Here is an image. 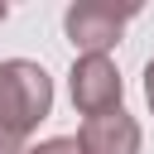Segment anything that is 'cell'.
<instances>
[{
    "label": "cell",
    "mask_w": 154,
    "mask_h": 154,
    "mask_svg": "<svg viewBox=\"0 0 154 154\" xmlns=\"http://www.w3.org/2000/svg\"><path fill=\"white\" fill-rule=\"evenodd\" d=\"M53 116V77L34 58H0V130L24 140Z\"/></svg>",
    "instance_id": "obj_1"
},
{
    "label": "cell",
    "mask_w": 154,
    "mask_h": 154,
    "mask_svg": "<svg viewBox=\"0 0 154 154\" xmlns=\"http://www.w3.org/2000/svg\"><path fill=\"white\" fill-rule=\"evenodd\" d=\"M140 14V5H111V0H72L63 10V34L77 48V58H111L125 24Z\"/></svg>",
    "instance_id": "obj_2"
},
{
    "label": "cell",
    "mask_w": 154,
    "mask_h": 154,
    "mask_svg": "<svg viewBox=\"0 0 154 154\" xmlns=\"http://www.w3.org/2000/svg\"><path fill=\"white\" fill-rule=\"evenodd\" d=\"M67 96H72V111L82 120H91V116H106V111L125 106V77L111 58H72Z\"/></svg>",
    "instance_id": "obj_3"
},
{
    "label": "cell",
    "mask_w": 154,
    "mask_h": 154,
    "mask_svg": "<svg viewBox=\"0 0 154 154\" xmlns=\"http://www.w3.org/2000/svg\"><path fill=\"white\" fill-rule=\"evenodd\" d=\"M77 144H82V154H140L144 149V130L120 106V111H106V116L82 120L77 125Z\"/></svg>",
    "instance_id": "obj_4"
},
{
    "label": "cell",
    "mask_w": 154,
    "mask_h": 154,
    "mask_svg": "<svg viewBox=\"0 0 154 154\" xmlns=\"http://www.w3.org/2000/svg\"><path fill=\"white\" fill-rule=\"evenodd\" d=\"M29 154H82V144H77V135H53V140L29 144Z\"/></svg>",
    "instance_id": "obj_5"
},
{
    "label": "cell",
    "mask_w": 154,
    "mask_h": 154,
    "mask_svg": "<svg viewBox=\"0 0 154 154\" xmlns=\"http://www.w3.org/2000/svg\"><path fill=\"white\" fill-rule=\"evenodd\" d=\"M144 106H149V116H154V58L144 63Z\"/></svg>",
    "instance_id": "obj_6"
},
{
    "label": "cell",
    "mask_w": 154,
    "mask_h": 154,
    "mask_svg": "<svg viewBox=\"0 0 154 154\" xmlns=\"http://www.w3.org/2000/svg\"><path fill=\"white\" fill-rule=\"evenodd\" d=\"M0 154H29V144H24V140H14V135H5V130H0Z\"/></svg>",
    "instance_id": "obj_7"
},
{
    "label": "cell",
    "mask_w": 154,
    "mask_h": 154,
    "mask_svg": "<svg viewBox=\"0 0 154 154\" xmlns=\"http://www.w3.org/2000/svg\"><path fill=\"white\" fill-rule=\"evenodd\" d=\"M5 19H10V5H0V24H5Z\"/></svg>",
    "instance_id": "obj_8"
}]
</instances>
